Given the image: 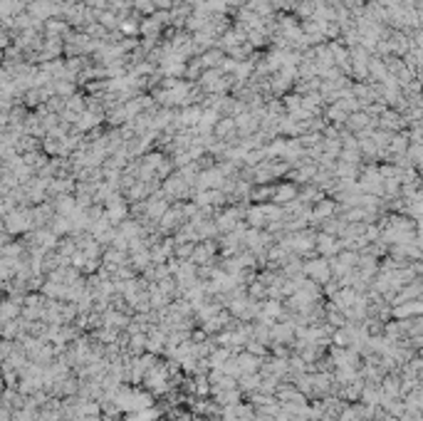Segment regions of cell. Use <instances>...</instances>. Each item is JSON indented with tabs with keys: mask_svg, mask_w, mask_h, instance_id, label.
<instances>
[{
	"mask_svg": "<svg viewBox=\"0 0 423 421\" xmlns=\"http://www.w3.org/2000/svg\"><path fill=\"white\" fill-rule=\"evenodd\" d=\"M297 188H295V183H282V186H277V188H273V201L275 203H292V201H297Z\"/></svg>",
	"mask_w": 423,
	"mask_h": 421,
	"instance_id": "1",
	"label": "cell"
},
{
	"mask_svg": "<svg viewBox=\"0 0 423 421\" xmlns=\"http://www.w3.org/2000/svg\"><path fill=\"white\" fill-rule=\"evenodd\" d=\"M304 270H307V275H312L315 280H327L329 278V265L324 263V260H315V263H307L304 265Z\"/></svg>",
	"mask_w": 423,
	"mask_h": 421,
	"instance_id": "2",
	"label": "cell"
},
{
	"mask_svg": "<svg viewBox=\"0 0 423 421\" xmlns=\"http://www.w3.org/2000/svg\"><path fill=\"white\" fill-rule=\"evenodd\" d=\"M334 208H337V206H334L332 201H319L317 208H315V213H310V218H312V221H322V218L327 221V218H332Z\"/></svg>",
	"mask_w": 423,
	"mask_h": 421,
	"instance_id": "3",
	"label": "cell"
},
{
	"mask_svg": "<svg viewBox=\"0 0 423 421\" xmlns=\"http://www.w3.org/2000/svg\"><path fill=\"white\" fill-rule=\"evenodd\" d=\"M190 258H193L196 263H206L213 258V243H201L196 245V250H190Z\"/></svg>",
	"mask_w": 423,
	"mask_h": 421,
	"instance_id": "4",
	"label": "cell"
},
{
	"mask_svg": "<svg viewBox=\"0 0 423 421\" xmlns=\"http://www.w3.org/2000/svg\"><path fill=\"white\" fill-rule=\"evenodd\" d=\"M233 132H235V122H233V119L218 122V124H215V136H218V139H233Z\"/></svg>",
	"mask_w": 423,
	"mask_h": 421,
	"instance_id": "5",
	"label": "cell"
},
{
	"mask_svg": "<svg viewBox=\"0 0 423 421\" xmlns=\"http://www.w3.org/2000/svg\"><path fill=\"white\" fill-rule=\"evenodd\" d=\"M366 124H371V119H369V114H366V111H354L352 117H349V127L357 129V132H364Z\"/></svg>",
	"mask_w": 423,
	"mask_h": 421,
	"instance_id": "6",
	"label": "cell"
},
{
	"mask_svg": "<svg viewBox=\"0 0 423 421\" xmlns=\"http://www.w3.org/2000/svg\"><path fill=\"white\" fill-rule=\"evenodd\" d=\"M198 119H201V109H196V107H186V111L178 117V122L181 124H198Z\"/></svg>",
	"mask_w": 423,
	"mask_h": 421,
	"instance_id": "7",
	"label": "cell"
},
{
	"mask_svg": "<svg viewBox=\"0 0 423 421\" xmlns=\"http://www.w3.org/2000/svg\"><path fill=\"white\" fill-rule=\"evenodd\" d=\"M317 248H319L324 255H329V253H334V250L339 248V243H337L332 236H327V233H324V236H319V238H317Z\"/></svg>",
	"mask_w": 423,
	"mask_h": 421,
	"instance_id": "8",
	"label": "cell"
},
{
	"mask_svg": "<svg viewBox=\"0 0 423 421\" xmlns=\"http://www.w3.org/2000/svg\"><path fill=\"white\" fill-rule=\"evenodd\" d=\"M245 216H248L250 225H255V228H260V225H265V223H267V221H265V213H262V208H260V206H257V208L245 211Z\"/></svg>",
	"mask_w": 423,
	"mask_h": 421,
	"instance_id": "9",
	"label": "cell"
},
{
	"mask_svg": "<svg viewBox=\"0 0 423 421\" xmlns=\"http://www.w3.org/2000/svg\"><path fill=\"white\" fill-rule=\"evenodd\" d=\"M220 62H223V52H218V50H211L201 57V65H206V67H213V65H220Z\"/></svg>",
	"mask_w": 423,
	"mask_h": 421,
	"instance_id": "10",
	"label": "cell"
},
{
	"mask_svg": "<svg viewBox=\"0 0 423 421\" xmlns=\"http://www.w3.org/2000/svg\"><path fill=\"white\" fill-rule=\"evenodd\" d=\"M295 178H297V181H310V178H315V166H312V164L299 166L297 174H295Z\"/></svg>",
	"mask_w": 423,
	"mask_h": 421,
	"instance_id": "11",
	"label": "cell"
},
{
	"mask_svg": "<svg viewBox=\"0 0 423 421\" xmlns=\"http://www.w3.org/2000/svg\"><path fill=\"white\" fill-rule=\"evenodd\" d=\"M131 3H134L141 13H156V5H153V0H131Z\"/></svg>",
	"mask_w": 423,
	"mask_h": 421,
	"instance_id": "12",
	"label": "cell"
},
{
	"mask_svg": "<svg viewBox=\"0 0 423 421\" xmlns=\"http://www.w3.org/2000/svg\"><path fill=\"white\" fill-rule=\"evenodd\" d=\"M99 22L102 25H106V27H117L119 22H117V18H114V13L111 10H104L102 15H99Z\"/></svg>",
	"mask_w": 423,
	"mask_h": 421,
	"instance_id": "13",
	"label": "cell"
},
{
	"mask_svg": "<svg viewBox=\"0 0 423 421\" xmlns=\"http://www.w3.org/2000/svg\"><path fill=\"white\" fill-rule=\"evenodd\" d=\"M253 199L255 201H262V199H273V188L270 186H260L255 194H253Z\"/></svg>",
	"mask_w": 423,
	"mask_h": 421,
	"instance_id": "14",
	"label": "cell"
},
{
	"mask_svg": "<svg viewBox=\"0 0 423 421\" xmlns=\"http://www.w3.org/2000/svg\"><path fill=\"white\" fill-rule=\"evenodd\" d=\"M119 27H122V32H124V35H134V32H139L136 22H122Z\"/></svg>",
	"mask_w": 423,
	"mask_h": 421,
	"instance_id": "15",
	"label": "cell"
}]
</instances>
